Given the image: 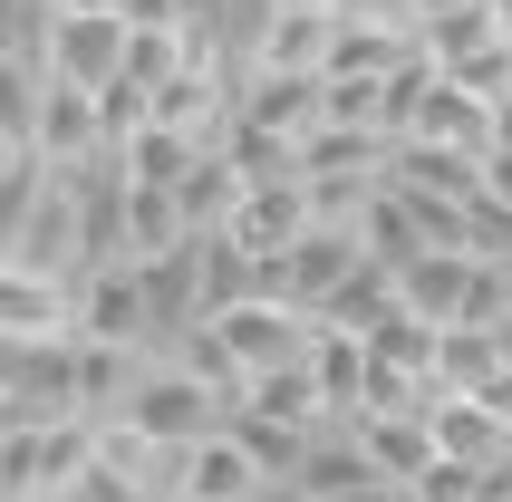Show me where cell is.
<instances>
[{"label":"cell","mask_w":512,"mask_h":502,"mask_svg":"<svg viewBox=\"0 0 512 502\" xmlns=\"http://www.w3.org/2000/svg\"><path fill=\"white\" fill-rule=\"evenodd\" d=\"M271 483H281V474H271V464L252 454V435H242V425H223L213 445H194V454H184V474H174V502H261Z\"/></svg>","instance_id":"obj_1"},{"label":"cell","mask_w":512,"mask_h":502,"mask_svg":"<svg viewBox=\"0 0 512 502\" xmlns=\"http://www.w3.org/2000/svg\"><path fill=\"white\" fill-rule=\"evenodd\" d=\"M261 502H310V493H300V483H271V493H261Z\"/></svg>","instance_id":"obj_2"}]
</instances>
